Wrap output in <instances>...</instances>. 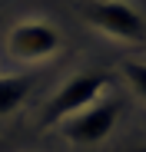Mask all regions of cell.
<instances>
[{
  "instance_id": "1",
  "label": "cell",
  "mask_w": 146,
  "mask_h": 152,
  "mask_svg": "<svg viewBox=\"0 0 146 152\" xmlns=\"http://www.w3.org/2000/svg\"><path fill=\"white\" fill-rule=\"evenodd\" d=\"M110 83V76L106 73H77V76H70V80L57 89V96L46 103V113H43V122L46 126H60L63 119L70 116H77L80 109L93 106L96 99H100V93L106 89Z\"/></svg>"
},
{
  "instance_id": "6",
  "label": "cell",
  "mask_w": 146,
  "mask_h": 152,
  "mask_svg": "<svg viewBox=\"0 0 146 152\" xmlns=\"http://www.w3.org/2000/svg\"><path fill=\"white\" fill-rule=\"evenodd\" d=\"M123 73H126V80H130V86L146 99V63H139V60H130V63H123Z\"/></svg>"
},
{
  "instance_id": "2",
  "label": "cell",
  "mask_w": 146,
  "mask_h": 152,
  "mask_svg": "<svg viewBox=\"0 0 146 152\" xmlns=\"http://www.w3.org/2000/svg\"><path fill=\"white\" fill-rule=\"evenodd\" d=\"M116 116H119V99L116 96H106V99H96L93 106L80 109L77 116L63 119L60 129H63V136L73 145H96V142H103L113 132Z\"/></svg>"
},
{
  "instance_id": "7",
  "label": "cell",
  "mask_w": 146,
  "mask_h": 152,
  "mask_svg": "<svg viewBox=\"0 0 146 152\" xmlns=\"http://www.w3.org/2000/svg\"><path fill=\"white\" fill-rule=\"evenodd\" d=\"M136 152H146V149H136Z\"/></svg>"
},
{
  "instance_id": "5",
  "label": "cell",
  "mask_w": 146,
  "mask_h": 152,
  "mask_svg": "<svg viewBox=\"0 0 146 152\" xmlns=\"http://www.w3.org/2000/svg\"><path fill=\"white\" fill-rule=\"evenodd\" d=\"M30 76H0V116H10L30 93Z\"/></svg>"
},
{
  "instance_id": "4",
  "label": "cell",
  "mask_w": 146,
  "mask_h": 152,
  "mask_svg": "<svg viewBox=\"0 0 146 152\" xmlns=\"http://www.w3.org/2000/svg\"><path fill=\"white\" fill-rule=\"evenodd\" d=\"M57 46H60V33H57L53 23L27 20V23H17L10 30V53L20 56V60H43Z\"/></svg>"
},
{
  "instance_id": "3",
  "label": "cell",
  "mask_w": 146,
  "mask_h": 152,
  "mask_svg": "<svg viewBox=\"0 0 146 152\" xmlns=\"http://www.w3.org/2000/svg\"><path fill=\"white\" fill-rule=\"evenodd\" d=\"M83 17H86L90 27L103 30V33L116 37V40H133L136 43V40L146 37L143 17L130 4H123V0H86Z\"/></svg>"
}]
</instances>
